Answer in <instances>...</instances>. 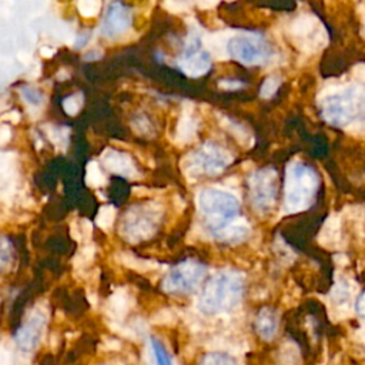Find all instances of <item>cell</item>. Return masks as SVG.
Wrapping results in <instances>:
<instances>
[{"label": "cell", "mask_w": 365, "mask_h": 365, "mask_svg": "<svg viewBox=\"0 0 365 365\" xmlns=\"http://www.w3.org/2000/svg\"><path fill=\"white\" fill-rule=\"evenodd\" d=\"M242 291L244 282L240 274L220 272L205 284L198 298V308L208 315L228 312L240 304Z\"/></svg>", "instance_id": "6da1fadb"}, {"label": "cell", "mask_w": 365, "mask_h": 365, "mask_svg": "<svg viewBox=\"0 0 365 365\" xmlns=\"http://www.w3.org/2000/svg\"><path fill=\"white\" fill-rule=\"evenodd\" d=\"M197 204L214 235L235 222V218L240 214L238 200L232 194L212 187L202 188L198 192Z\"/></svg>", "instance_id": "7a4b0ae2"}, {"label": "cell", "mask_w": 365, "mask_h": 365, "mask_svg": "<svg viewBox=\"0 0 365 365\" xmlns=\"http://www.w3.org/2000/svg\"><path fill=\"white\" fill-rule=\"evenodd\" d=\"M365 114V88L348 86L325 97L322 103L324 118L334 125L342 127Z\"/></svg>", "instance_id": "3957f363"}, {"label": "cell", "mask_w": 365, "mask_h": 365, "mask_svg": "<svg viewBox=\"0 0 365 365\" xmlns=\"http://www.w3.org/2000/svg\"><path fill=\"white\" fill-rule=\"evenodd\" d=\"M318 188L317 173L298 161L288 165L285 177V207L289 212L301 211L309 207Z\"/></svg>", "instance_id": "277c9868"}, {"label": "cell", "mask_w": 365, "mask_h": 365, "mask_svg": "<svg viewBox=\"0 0 365 365\" xmlns=\"http://www.w3.org/2000/svg\"><path fill=\"white\" fill-rule=\"evenodd\" d=\"M228 54L248 66L261 64L269 56V46L261 34L242 33L232 36L227 43Z\"/></svg>", "instance_id": "5b68a950"}, {"label": "cell", "mask_w": 365, "mask_h": 365, "mask_svg": "<svg viewBox=\"0 0 365 365\" xmlns=\"http://www.w3.org/2000/svg\"><path fill=\"white\" fill-rule=\"evenodd\" d=\"M205 275V267L195 259H185L174 265L164 278L163 288L168 294H190L202 281Z\"/></svg>", "instance_id": "8992f818"}, {"label": "cell", "mask_w": 365, "mask_h": 365, "mask_svg": "<svg viewBox=\"0 0 365 365\" xmlns=\"http://www.w3.org/2000/svg\"><path fill=\"white\" fill-rule=\"evenodd\" d=\"M231 161L232 157L224 148L214 143H207L192 154L191 170L194 174L214 175L222 173Z\"/></svg>", "instance_id": "52a82bcc"}, {"label": "cell", "mask_w": 365, "mask_h": 365, "mask_svg": "<svg viewBox=\"0 0 365 365\" xmlns=\"http://www.w3.org/2000/svg\"><path fill=\"white\" fill-rule=\"evenodd\" d=\"M251 200L257 210L268 211L275 204L277 173L272 168H264L250 178Z\"/></svg>", "instance_id": "ba28073f"}, {"label": "cell", "mask_w": 365, "mask_h": 365, "mask_svg": "<svg viewBox=\"0 0 365 365\" xmlns=\"http://www.w3.org/2000/svg\"><path fill=\"white\" fill-rule=\"evenodd\" d=\"M178 67L190 77H200L210 70V54L201 47V43L197 37L190 38L187 43L184 53L178 60Z\"/></svg>", "instance_id": "9c48e42d"}, {"label": "cell", "mask_w": 365, "mask_h": 365, "mask_svg": "<svg viewBox=\"0 0 365 365\" xmlns=\"http://www.w3.org/2000/svg\"><path fill=\"white\" fill-rule=\"evenodd\" d=\"M131 20L133 16L128 7L121 3H111L106 10L101 31L107 37L118 36L130 29Z\"/></svg>", "instance_id": "30bf717a"}, {"label": "cell", "mask_w": 365, "mask_h": 365, "mask_svg": "<svg viewBox=\"0 0 365 365\" xmlns=\"http://www.w3.org/2000/svg\"><path fill=\"white\" fill-rule=\"evenodd\" d=\"M44 327V318L38 314L31 315L16 332V344L23 351H31L41 335Z\"/></svg>", "instance_id": "8fae6325"}, {"label": "cell", "mask_w": 365, "mask_h": 365, "mask_svg": "<svg viewBox=\"0 0 365 365\" xmlns=\"http://www.w3.org/2000/svg\"><path fill=\"white\" fill-rule=\"evenodd\" d=\"M154 220L144 214L143 211L137 210L135 215H130L125 222V232L127 237L133 238V241H141L153 234L154 228Z\"/></svg>", "instance_id": "7c38bea8"}, {"label": "cell", "mask_w": 365, "mask_h": 365, "mask_svg": "<svg viewBox=\"0 0 365 365\" xmlns=\"http://www.w3.org/2000/svg\"><path fill=\"white\" fill-rule=\"evenodd\" d=\"M101 163L106 170L124 177H131L135 173V168L130 157L115 150H107L101 157Z\"/></svg>", "instance_id": "4fadbf2b"}, {"label": "cell", "mask_w": 365, "mask_h": 365, "mask_svg": "<svg viewBox=\"0 0 365 365\" xmlns=\"http://www.w3.org/2000/svg\"><path fill=\"white\" fill-rule=\"evenodd\" d=\"M277 329H278V317H277L275 311H272L268 307L261 308L259 312L257 314V318H255V331H257V334L262 339L269 341L275 336Z\"/></svg>", "instance_id": "5bb4252c"}, {"label": "cell", "mask_w": 365, "mask_h": 365, "mask_svg": "<svg viewBox=\"0 0 365 365\" xmlns=\"http://www.w3.org/2000/svg\"><path fill=\"white\" fill-rule=\"evenodd\" d=\"M247 232H248L247 225H241L240 222H232L231 225H228L225 230H222L215 237L222 241H238V240L244 238L247 235Z\"/></svg>", "instance_id": "9a60e30c"}, {"label": "cell", "mask_w": 365, "mask_h": 365, "mask_svg": "<svg viewBox=\"0 0 365 365\" xmlns=\"http://www.w3.org/2000/svg\"><path fill=\"white\" fill-rule=\"evenodd\" d=\"M198 365H237V362L225 352H208L200 359Z\"/></svg>", "instance_id": "2e32d148"}, {"label": "cell", "mask_w": 365, "mask_h": 365, "mask_svg": "<svg viewBox=\"0 0 365 365\" xmlns=\"http://www.w3.org/2000/svg\"><path fill=\"white\" fill-rule=\"evenodd\" d=\"M151 348H153V354H154L157 365H173L170 354L167 352L164 345L154 336L151 338Z\"/></svg>", "instance_id": "e0dca14e"}, {"label": "cell", "mask_w": 365, "mask_h": 365, "mask_svg": "<svg viewBox=\"0 0 365 365\" xmlns=\"http://www.w3.org/2000/svg\"><path fill=\"white\" fill-rule=\"evenodd\" d=\"M115 217V208L113 205H103L97 214V224L103 228L111 227Z\"/></svg>", "instance_id": "ac0fdd59"}, {"label": "cell", "mask_w": 365, "mask_h": 365, "mask_svg": "<svg viewBox=\"0 0 365 365\" xmlns=\"http://www.w3.org/2000/svg\"><path fill=\"white\" fill-rule=\"evenodd\" d=\"M63 107H64V111L68 113L70 115L77 114V111H78L80 107H81V96H80V94H73V96L67 97V98L63 101Z\"/></svg>", "instance_id": "d6986e66"}, {"label": "cell", "mask_w": 365, "mask_h": 365, "mask_svg": "<svg viewBox=\"0 0 365 365\" xmlns=\"http://www.w3.org/2000/svg\"><path fill=\"white\" fill-rule=\"evenodd\" d=\"M278 86H279V80L277 77L265 78L262 86H261V97H264V98L271 97L277 91Z\"/></svg>", "instance_id": "ffe728a7"}, {"label": "cell", "mask_w": 365, "mask_h": 365, "mask_svg": "<svg viewBox=\"0 0 365 365\" xmlns=\"http://www.w3.org/2000/svg\"><path fill=\"white\" fill-rule=\"evenodd\" d=\"M87 180L91 181V185H100L104 181L103 173L98 168V165L96 163H91L88 165V171H87Z\"/></svg>", "instance_id": "44dd1931"}, {"label": "cell", "mask_w": 365, "mask_h": 365, "mask_svg": "<svg viewBox=\"0 0 365 365\" xmlns=\"http://www.w3.org/2000/svg\"><path fill=\"white\" fill-rule=\"evenodd\" d=\"M21 96L24 97V100H26L29 104H33V106H38V104L41 103V100H43L41 94H40L37 90L31 88V87H24V88H21Z\"/></svg>", "instance_id": "7402d4cb"}, {"label": "cell", "mask_w": 365, "mask_h": 365, "mask_svg": "<svg viewBox=\"0 0 365 365\" xmlns=\"http://www.w3.org/2000/svg\"><path fill=\"white\" fill-rule=\"evenodd\" d=\"M98 9H100V3H97V1H81V3H78L80 13L83 16H87V17L97 14Z\"/></svg>", "instance_id": "603a6c76"}, {"label": "cell", "mask_w": 365, "mask_h": 365, "mask_svg": "<svg viewBox=\"0 0 365 365\" xmlns=\"http://www.w3.org/2000/svg\"><path fill=\"white\" fill-rule=\"evenodd\" d=\"M242 86L241 81H235V80H222L220 83V87L224 90H234V88H240Z\"/></svg>", "instance_id": "cb8c5ba5"}, {"label": "cell", "mask_w": 365, "mask_h": 365, "mask_svg": "<svg viewBox=\"0 0 365 365\" xmlns=\"http://www.w3.org/2000/svg\"><path fill=\"white\" fill-rule=\"evenodd\" d=\"M355 308H356V312L362 317H365V291L358 297L356 299V304H355Z\"/></svg>", "instance_id": "d4e9b609"}, {"label": "cell", "mask_w": 365, "mask_h": 365, "mask_svg": "<svg viewBox=\"0 0 365 365\" xmlns=\"http://www.w3.org/2000/svg\"><path fill=\"white\" fill-rule=\"evenodd\" d=\"M88 38H90L88 33H81V34H78V36H77V40H76V43H74V48L83 47V46L88 41Z\"/></svg>", "instance_id": "484cf974"}]
</instances>
